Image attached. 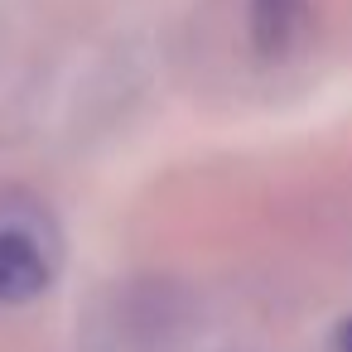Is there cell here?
Segmentation results:
<instances>
[{
    "label": "cell",
    "instance_id": "obj_1",
    "mask_svg": "<svg viewBox=\"0 0 352 352\" xmlns=\"http://www.w3.org/2000/svg\"><path fill=\"white\" fill-rule=\"evenodd\" d=\"M54 280V256L30 222H0V304H25Z\"/></svg>",
    "mask_w": 352,
    "mask_h": 352
},
{
    "label": "cell",
    "instance_id": "obj_2",
    "mask_svg": "<svg viewBox=\"0 0 352 352\" xmlns=\"http://www.w3.org/2000/svg\"><path fill=\"white\" fill-rule=\"evenodd\" d=\"M309 30L304 0H251V44L261 58H285L299 49Z\"/></svg>",
    "mask_w": 352,
    "mask_h": 352
},
{
    "label": "cell",
    "instance_id": "obj_3",
    "mask_svg": "<svg viewBox=\"0 0 352 352\" xmlns=\"http://www.w3.org/2000/svg\"><path fill=\"white\" fill-rule=\"evenodd\" d=\"M338 352H352V318L338 328Z\"/></svg>",
    "mask_w": 352,
    "mask_h": 352
}]
</instances>
